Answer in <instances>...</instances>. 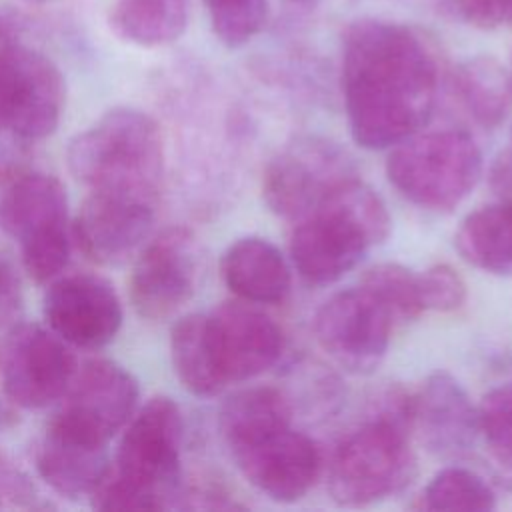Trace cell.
<instances>
[{"instance_id": "6da1fadb", "label": "cell", "mask_w": 512, "mask_h": 512, "mask_svg": "<svg viewBox=\"0 0 512 512\" xmlns=\"http://www.w3.org/2000/svg\"><path fill=\"white\" fill-rule=\"evenodd\" d=\"M342 92L350 134L362 148H392L430 118L438 60L414 28L382 18L352 22L342 40Z\"/></svg>"}, {"instance_id": "7a4b0ae2", "label": "cell", "mask_w": 512, "mask_h": 512, "mask_svg": "<svg viewBox=\"0 0 512 512\" xmlns=\"http://www.w3.org/2000/svg\"><path fill=\"white\" fill-rule=\"evenodd\" d=\"M184 422L168 396L132 414L106 476L92 494L96 510H162L178 494Z\"/></svg>"}, {"instance_id": "3957f363", "label": "cell", "mask_w": 512, "mask_h": 512, "mask_svg": "<svg viewBox=\"0 0 512 512\" xmlns=\"http://www.w3.org/2000/svg\"><path fill=\"white\" fill-rule=\"evenodd\" d=\"M390 226L384 200L352 176L296 220L290 236L292 266L308 284H332L356 268L372 246L382 244Z\"/></svg>"}, {"instance_id": "277c9868", "label": "cell", "mask_w": 512, "mask_h": 512, "mask_svg": "<svg viewBox=\"0 0 512 512\" xmlns=\"http://www.w3.org/2000/svg\"><path fill=\"white\" fill-rule=\"evenodd\" d=\"M412 394L388 390L370 420L336 448L328 488L340 506H370L402 492L416 476L410 446Z\"/></svg>"}, {"instance_id": "5b68a950", "label": "cell", "mask_w": 512, "mask_h": 512, "mask_svg": "<svg viewBox=\"0 0 512 512\" xmlns=\"http://www.w3.org/2000/svg\"><path fill=\"white\" fill-rule=\"evenodd\" d=\"M66 160L90 190L154 202L164 176V142L146 112L112 108L70 140Z\"/></svg>"}, {"instance_id": "8992f818", "label": "cell", "mask_w": 512, "mask_h": 512, "mask_svg": "<svg viewBox=\"0 0 512 512\" xmlns=\"http://www.w3.org/2000/svg\"><path fill=\"white\" fill-rule=\"evenodd\" d=\"M482 166V152L466 132H416L392 146L386 176L408 202L450 212L474 190Z\"/></svg>"}, {"instance_id": "52a82bcc", "label": "cell", "mask_w": 512, "mask_h": 512, "mask_svg": "<svg viewBox=\"0 0 512 512\" xmlns=\"http://www.w3.org/2000/svg\"><path fill=\"white\" fill-rule=\"evenodd\" d=\"M0 228L18 240L28 276L44 284L68 264V196L64 184L42 172L12 180L0 196Z\"/></svg>"}, {"instance_id": "ba28073f", "label": "cell", "mask_w": 512, "mask_h": 512, "mask_svg": "<svg viewBox=\"0 0 512 512\" xmlns=\"http://www.w3.org/2000/svg\"><path fill=\"white\" fill-rule=\"evenodd\" d=\"M64 104L66 84L54 60L20 36L0 38V124L40 140L58 128Z\"/></svg>"}, {"instance_id": "9c48e42d", "label": "cell", "mask_w": 512, "mask_h": 512, "mask_svg": "<svg viewBox=\"0 0 512 512\" xmlns=\"http://www.w3.org/2000/svg\"><path fill=\"white\" fill-rule=\"evenodd\" d=\"M76 370L70 344L50 326L22 322L0 342V382L16 406L36 410L60 400Z\"/></svg>"}, {"instance_id": "30bf717a", "label": "cell", "mask_w": 512, "mask_h": 512, "mask_svg": "<svg viewBox=\"0 0 512 512\" xmlns=\"http://www.w3.org/2000/svg\"><path fill=\"white\" fill-rule=\"evenodd\" d=\"M352 176L350 160L334 142L300 138L268 162L262 196L276 216L298 220Z\"/></svg>"}, {"instance_id": "8fae6325", "label": "cell", "mask_w": 512, "mask_h": 512, "mask_svg": "<svg viewBox=\"0 0 512 512\" xmlns=\"http://www.w3.org/2000/svg\"><path fill=\"white\" fill-rule=\"evenodd\" d=\"M228 450L256 490L284 504L304 498L322 470L316 442L292 424L264 430Z\"/></svg>"}, {"instance_id": "7c38bea8", "label": "cell", "mask_w": 512, "mask_h": 512, "mask_svg": "<svg viewBox=\"0 0 512 512\" xmlns=\"http://www.w3.org/2000/svg\"><path fill=\"white\" fill-rule=\"evenodd\" d=\"M392 318L362 288L330 296L318 310L314 332L322 350L352 374L374 372L390 344Z\"/></svg>"}, {"instance_id": "4fadbf2b", "label": "cell", "mask_w": 512, "mask_h": 512, "mask_svg": "<svg viewBox=\"0 0 512 512\" xmlns=\"http://www.w3.org/2000/svg\"><path fill=\"white\" fill-rule=\"evenodd\" d=\"M138 398V380L124 366L96 358L76 370L52 420L108 444L136 412Z\"/></svg>"}, {"instance_id": "5bb4252c", "label": "cell", "mask_w": 512, "mask_h": 512, "mask_svg": "<svg viewBox=\"0 0 512 512\" xmlns=\"http://www.w3.org/2000/svg\"><path fill=\"white\" fill-rule=\"evenodd\" d=\"M198 282V250L186 228H168L138 254L130 276V298L136 312L148 320L176 314Z\"/></svg>"}, {"instance_id": "9a60e30c", "label": "cell", "mask_w": 512, "mask_h": 512, "mask_svg": "<svg viewBox=\"0 0 512 512\" xmlns=\"http://www.w3.org/2000/svg\"><path fill=\"white\" fill-rule=\"evenodd\" d=\"M48 326L72 346L100 348L118 334L124 312L114 286L96 274H72L50 284L44 296Z\"/></svg>"}, {"instance_id": "2e32d148", "label": "cell", "mask_w": 512, "mask_h": 512, "mask_svg": "<svg viewBox=\"0 0 512 512\" xmlns=\"http://www.w3.org/2000/svg\"><path fill=\"white\" fill-rule=\"evenodd\" d=\"M208 322L228 384L256 378L278 362L284 336L260 304L226 300L208 314Z\"/></svg>"}, {"instance_id": "e0dca14e", "label": "cell", "mask_w": 512, "mask_h": 512, "mask_svg": "<svg viewBox=\"0 0 512 512\" xmlns=\"http://www.w3.org/2000/svg\"><path fill=\"white\" fill-rule=\"evenodd\" d=\"M152 222V202L126 194L90 190L72 224V236L90 260L118 264L144 244Z\"/></svg>"}, {"instance_id": "ac0fdd59", "label": "cell", "mask_w": 512, "mask_h": 512, "mask_svg": "<svg viewBox=\"0 0 512 512\" xmlns=\"http://www.w3.org/2000/svg\"><path fill=\"white\" fill-rule=\"evenodd\" d=\"M412 430L432 454L458 456L480 432L478 408L450 372L438 370L412 396Z\"/></svg>"}, {"instance_id": "d6986e66", "label": "cell", "mask_w": 512, "mask_h": 512, "mask_svg": "<svg viewBox=\"0 0 512 512\" xmlns=\"http://www.w3.org/2000/svg\"><path fill=\"white\" fill-rule=\"evenodd\" d=\"M108 444L84 436L56 420L36 450V470L42 480L60 496L76 500L90 496L110 468Z\"/></svg>"}, {"instance_id": "ffe728a7", "label": "cell", "mask_w": 512, "mask_h": 512, "mask_svg": "<svg viewBox=\"0 0 512 512\" xmlns=\"http://www.w3.org/2000/svg\"><path fill=\"white\" fill-rule=\"evenodd\" d=\"M222 280L246 302L276 304L286 298L292 274L282 252L266 238L246 236L226 248L220 260Z\"/></svg>"}, {"instance_id": "44dd1931", "label": "cell", "mask_w": 512, "mask_h": 512, "mask_svg": "<svg viewBox=\"0 0 512 512\" xmlns=\"http://www.w3.org/2000/svg\"><path fill=\"white\" fill-rule=\"evenodd\" d=\"M170 356L180 384L194 396H216L226 388L208 314H186L170 332Z\"/></svg>"}, {"instance_id": "7402d4cb", "label": "cell", "mask_w": 512, "mask_h": 512, "mask_svg": "<svg viewBox=\"0 0 512 512\" xmlns=\"http://www.w3.org/2000/svg\"><path fill=\"white\" fill-rule=\"evenodd\" d=\"M456 250L470 266L496 276L512 274V204L498 200L470 212L456 232Z\"/></svg>"}, {"instance_id": "603a6c76", "label": "cell", "mask_w": 512, "mask_h": 512, "mask_svg": "<svg viewBox=\"0 0 512 512\" xmlns=\"http://www.w3.org/2000/svg\"><path fill=\"white\" fill-rule=\"evenodd\" d=\"M190 18V0H112L108 24L128 44L158 48L178 40Z\"/></svg>"}, {"instance_id": "cb8c5ba5", "label": "cell", "mask_w": 512, "mask_h": 512, "mask_svg": "<svg viewBox=\"0 0 512 512\" xmlns=\"http://www.w3.org/2000/svg\"><path fill=\"white\" fill-rule=\"evenodd\" d=\"M286 424H292V406L288 398L272 386L238 390L226 398L218 416V426L228 448L264 430Z\"/></svg>"}, {"instance_id": "d4e9b609", "label": "cell", "mask_w": 512, "mask_h": 512, "mask_svg": "<svg viewBox=\"0 0 512 512\" xmlns=\"http://www.w3.org/2000/svg\"><path fill=\"white\" fill-rule=\"evenodd\" d=\"M454 90L468 114L482 126H498L510 106V74L488 56H476L454 72Z\"/></svg>"}, {"instance_id": "484cf974", "label": "cell", "mask_w": 512, "mask_h": 512, "mask_svg": "<svg viewBox=\"0 0 512 512\" xmlns=\"http://www.w3.org/2000/svg\"><path fill=\"white\" fill-rule=\"evenodd\" d=\"M418 508L430 512H490L496 508V494L476 472L450 466L428 482Z\"/></svg>"}, {"instance_id": "4316f807", "label": "cell", "mask_w": 512, "mask_h": 512, "mask_svg": "<svg viewBox=\"0 0 512 512\" xmlns=\"http://www.w3.org/2000/svg\"><path fill=\"white\" fill-rule=\"evenodd\" d=\"M360 286L388 312L392 322L414 320L424 312L418 274L396 262H382L366 270Z\"/></svg>"}, {"instance_id": "83f0119b", "label": "cell", "mask_w": 512, "mask_h": 512, "mask_svg": "<svg viewBox=\"0 0 512 512\" xmlns=\"http://www.w3.org/2000/svg\"><path fill=\"white\" fill-rule=\"evenodd\" d=\"M212 32L228 46L238 48L250 42L266 24V0H202Z\"/></svg>"}, {"instance_id": "f1b7e54d", "label": "cell", "mask_w": 512, "mask_h": 512, "mask_svg": "<svg viewBox=\"0 0 512 512\" xmlns=\"http://www.w3.org/2000/svg\"><path fill=\"white\" fill-rule=\"evenodd\" d=\"M478 422L494 458L512 468V380L484 396L478 406Z\"/></svg>"}, {"instance_id": "f546056e", "label": "cell", "mask_w": 512, "mask_h": 512, "mask_svg": "<svg viewBox=\"0 0 512 512\" xmlns=\"http://www.w3.org/2000/svg\"><path fill=\"white\" fill-rule=\"evenodd\" d=\"M424 310L454 312L466 300V282L450 264H434L418 274Z\"/></svg>"}, {"instance_id": "4dcf8cb0", "label": "cell", "mask_w": 512, "mask_h": 512, "mask_svg": "<svg viewBox=\"0 0 512 512\" xmlns=\"http://www.w3.org/2000/svg\"><path fill=\"white\" fill-rule=\"evenodd\" d=\"M458 10L466 22L484 30L512 26V0H458Z\"/></svg>"}, {"instance_id": "1f68e13d", "label": "cell", "mask_w": 512, "mask_h": 512, "mask_svg": "<svg viewBox=\"0 0 512 512\" xmlns=\"http://www.w3.org/2000/svg\"><path fill=\"white\" fill-rule=\"evenodd\" d=\"M490 186L498 200L512 204V150L500 152L490 168Z\"/></svg>"}, {"instance_id": "d6a6232c", "label": "cell", "mask_w": 512, "mask_h": 512, "mask_svg": "<svg viewBox=\"0 0 512 512\" xmlns=\"http://www.w3.org/2000/svg\"><path fill=\"white\" fill-rule=\"evenodd\" d=\"M20 302V284L14 268L0 256V318L16 310Z\"/></svg>"}, {"instance_id": "836d02e7", "label": "cell", "mask_w": 512, "mask_h": 512, "mask_svg": "<svg viewBox=\"0 0 512 512\" xmlns=\"http://www.w3.org/2000/svg\"><path fill=\"white\" fill-rule=\"evenodd\" d=\"M12 412L6 408L4 402H0V432L12 424Z\"/></svg>"}, {"instance_id": "e575fe53", "label": "cell", "mask_w": 512, "mask_h": 512, "mask_svg": "<svg viewBox=\"0 0 512 512\" xmlns=\"http://www.w3.org/2000/svg\"><path fill=\"white\" fill-rule=\"evenodd\" d=\"M22 2H26V4H30V6H40V4H48V2H54V0H22Z\"/></svg>"}, {"instance_id": "d590c367", "label": "cell", "mask_w": 512, "mask_h": 512, "mask_svg": "<svg viewBox=\"0 0 512 512\" xmlns=\"http://www.w3.org/2000/svg\"><path fill=\"white\" fill-rule=\"evenodd\" d=\"M292 2H298V4H310V2H314V0H292Z\"/></svg>"}, {"instance_id": "8d00e7d4", "label": "cell", "mask_w": 512, "mask_h": 512, "mask_svg": "<svg viewBox=\"0 0 512 512\" xmlns=\"http://www.w3.org/2000/svg\"><path fill=\"white\" fill-rule=\"evenodd\" d=\"M510 82H512V72H510Z\"/></svg>"}]
</instances>
